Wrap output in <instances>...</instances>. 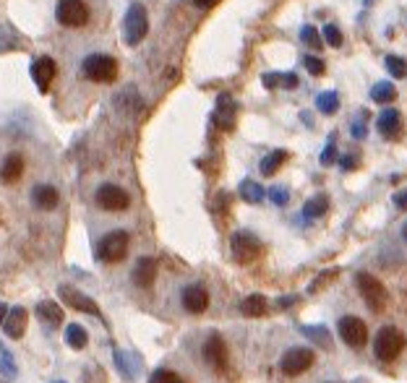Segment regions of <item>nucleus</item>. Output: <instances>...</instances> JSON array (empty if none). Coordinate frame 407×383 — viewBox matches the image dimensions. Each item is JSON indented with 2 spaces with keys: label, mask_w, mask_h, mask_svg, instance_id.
<instances>
[{
  "label": "nucleus",
  "mask_w": 407,
  "mask_h": 383,
  "mask_svg": "<svg viewBox=\"0 0 407 383\" xmlns=\"http://www.w3.org/2000/svg\"><path fill=\"white\" fill-rule=\"evenodd\" d=\"M128 245H130L128 232L113 230V232H107V235H102V238L97 240L95 253L102 264H118V261H123V258L128 255Z\"/></svg>",
  "instance_id": "nucleus-1"
},
{
  "label": "nucleus",
  "mask_w": 407,
  "mask_h": 383,
  "mask_svg": "<svg viewBox=\"0 0 407 383\" xmlns=\"http://www.w3.org/2000/svg\"><path fill=\"white\" fill-rule=\"evenodd\" d=\"M356 287H358V292H360L363 303L371 308L373 313H379V310L387 308L389 295H387V287H384V281L379 279V276H373V274H368V272H358Z\"/></svg>",
  "instance_id": "nucleus-2"
},
{
  "label": "nucleus",
  "mask_w": 407,
  "mask_h": 383,
  "mask_svg": "<svg viewBox=\"0 0 407 383\" xmlns=\"http://www.w3.org/2000/svg\"><path fill=\"white\" fill-rule=\"evenodd\" d=\"M402 349H405V336H402L399 329H394V326L379 329L376 339H373V355H376V360L394 363V360L402 355Z\"/></svg>",
  "instance_id": "nucleus-3"
},
{
  "label": "nucleus",
  "mask_w": 407,
  "mask_h": 383,
  "mask_svg": "<svg viewBox=\"0 0 407 383\" xmlns=\"http://www.w3.org/2000/svg\"><path fill=\"white\" fill-rule=\"evenodd\" d=\"M81 73H84L89 81H95V84H110V81H115V76H118V60L110 58V55L95 52V55L84 58Z\"/></svg>",
  "instance_id": "nucleus-4"
},
{
  "label": "nucleus",
  "mask_w": 407,
  "mask_h": 383,
  "mask_svg": "<svg viewBox=\"0 0 407 383\" xmlns=\"http://www.w3.org/2000/svg\"><path fill=\"white\" fill-rule=\"evenodd\" d=\"M149 32V13L144 6H130L128 13H126V21H123V35H126V44L128 47H136V44L144 42V37Z\"/></svg>",
  "instance_id": "nucleus-5"
},
{
  "label": "nucleus",
  "mask_w": 407,
  "mask_h": 383,
  "mask_svg": "<svg viewBox=\"0 0 407 383\" xmlns=\"http://www.w3.org/2000/svg\"><path fill=\"white\" fill-rule=\"evenodd\" d=\"M230 250H233V258L241 266L253 264L256 258L261 255V240L248 230L235 232L233 240H230Z\"/></svg>",
  "instance_id": "nucleus-6"
},
{
  "label": "nucleus",
  "mask_w": 407,
  "mask_h": 383,
  "mask_svg": "<svg viewBox=\"0 0 407 383\" xmlns=\"http://www.w3.org/2000/svg\"><path fill=\"white\" fill-rule=\"evenodd\" d=\"M55 18L68 29H81L89 24V6L84 0H61L55 8Z\"/></svg>",
  "instance_id": "nucleus-7"
},
{
  "label": "nucleus",
  "mask_w": 407,
  "mask_h": 383,
  "mask_svg": "<svg viewBox=\"0 0 407 383\" xmlns=\"http://www.w3.org/2000/svg\"><path fill=\"white\" fill-rule=\"evenodd\" d=\"M313 363H316L313 349L293 347V349H287L285 355L279 358V370H282L285 375H300V373H305V370H311Z\"/></svg>",
  "instance_id": "nucleus-8"
},
{
  "label": "nucleus",
  "mask_w": 407,
  "mask_h": 383,
  "mask_svg": "<svg viewBox=\"0 0 407 383\" xmlns=\"http://www.w3.org/2000/svg\"><path fill=\"white\" fill-rule=\"evenodd\" d=\"M95 201L104 212H126L130 206V196L121 186H115V183H104V186L97 188Z\"/></svg>",
  "instance_id": "nucleus-9"
},
{
  "label": "nucleus",
  "mask_w": 407,
  "mask_h": 383,
  "mask_svg": "<svg viewBox=\"0 0 407 383\" xmlns=\"http://www.w3.org/2000/svg\"><path fill=\"white\" fill-rule=\"evenodd\" d=\"M337 329H339V339L345 341L350 349L365 347V341H368V329H365V324L358 318V315H342Z\"/></svg>",
  "instance_id": "nucleus-10"
},
{
  "label": "nucleus",
  "mask_w": 407,
  "mask_h": 383,
  "mask_svg": "<svg viewBox=\"0 0 407 383\" xmlns=\"http://www.w3.org/2000/svg\"><path fill=\"white\" fill-rule=\"evenodd\" d=\"M201 358L212 370H225L227 360H230V352H227V344L219 334H209L204 347H201Z\"/></svg>",
  "instance_id": "nucleus-11"
},
{
  "label": "nucleus",
  "mask_w": 407,
  "mask_h": 383,
  "mask_svg": "<svg viewBox=\"0 0 407 383\" xmlns=\"http://www.w3.org/2000/svg\"><path fill=\"white\" fill-rule=\"evenodd\" d=\"M58 295H61V300L66 303V305L73 308V310H78V313H87V315H95V318H102V313H99V308H97L95 300L89 298V295H84L81 290H76V287H71V284H61Z\"/></svg>",
  "instance_id": "nucleus-12"
},
{
  "label": "nucleus",
  "mask_w": 407,
  "mask_h": 383,
  "mask_svg": "<svg viewBox=\"0 0 407 383\" xmlns=\"http://www.w3.org/2000/svg\"><path fill=\"white\" fill-rule=\"evenodd\" d=\"M181 303H183V308H186L188 313L201 315L209 308V290L201 284V281H193V284H188V287L183 290Z\"/></svg>",
  "instance_id": "nucleus-13"
},
{
  "label": "nucleus",
  "mask_w": 407,
  "mask_h": 383,
  "mask_svg": "<svg viewBox=\"0 0 407 383\" xmlns=\"http://www.w3.org/2000/svg\"><path fill=\"white\" fill-rule=\"evenodd\" d=\"M113 363H115V370L126 378V381H136L141 373V355L136 352H126V349H113Z\"/></svg>",
  "instance_id": "nucleus-14"
},
{
  "label": "nucleus",
  "mask_w": 407,
  "mask_h": 383,
  "mask_svg": "<svg viewBox=\"0 0 407 383\" xmlns=\"http://www.w3.org/2000/svg\"><path fill=\"white\" fill-rule=\"evenodd\" d=\"M55 73H58V66H55V60L52 58H37L35 63H32V78H35L37 89L42 94L50 89Z\"/></svg>",
  "instance_id": "nucleus-15"
},
{
  "label": "nucleus",
  "mask_w": 407,
  "mask_h": 383,
  "mask_svg": "<svg viewBox=\"0 0 407 383\" xmlns=\"http://www.w3.org/2000/svg\"><path fill=\"white\" fill-rule=\"evenodd\" d=\"M26 324H29L26 308H8V315H6V321H3L6 336H8V339H21L26 334Z\"/></svg>",
  "instance_id": "nucleus-16"
},
{
  "label": "nucleus",
  "mask_w": 407,
  "mask_h": 383,
  "mask_svg": "<svg viewBox=\"0 0 407 383\" xmlns=\"http://www.w3.org/2000/svg\"><path fill=\"white\" fill-rule=\"evenodd\" d=\"M157 261L154 258H149V255H144V258H139L136 261V266H133V272H130V279H133V284L136 287H152L157 279Z\"/></svg>",
  "instance_id": "nucleus-17"
},
{
  "label": "nucleus",
  "mask_w": 407,
  "mask_h": 383,
  "mask_svg": "<svg viewBox=\"0 0 407 383\" xmlns=\"http://www.w3.org/2000/svg\"><path fill=\"white\" fill-rule=\"evenodd\" d=\"M235 112H238V104L227 97V94H219L217 99V112H214V123L222 130H233L235 128Z\"/></svg>",
  "instance_id": "nucleus-18"
},
{
  "label": "nucleus",
  "mask_w": 407,
  "mask_h": 383,
  "mask_svg": "<svg viewBox=\"0 0 407 383\" xmlns=\"http://www.w3.org/2000/svg\"><path fill=\"white\" fill-rule=\"evenodd\" d=\"M21 175H24V157L16 152L8 154V157L3 159V164H0V183H6V186L18 183Z\"/></svg>",
  "instance_id": "nucleus-19"
},
{
  "label": "nucleus",
  "mask_w": 407,
  "mask_h": 383,
  "mask_svg": "<svg viewBox=\"0 0 407 383\" xmlns=\"http://www.w3.org/2000/svg\"><path fill=\"white\" fill-rule=\"evenodd\" d=\"M376 126H379V133H382L384 138H389V141L402 136V118H399L397 110H382Z\"/></svg>",
  "instance_id": "nucleus-20"
},
{
  "label": "nucleus",
  "mask_w": 407,
  "mask_h": 383,
  "mask_svg": "<svg viewBox=\"0 0 407 383\" xmlns=\"http://www.w3.org/2000/svg\"><path fill=\"white\" fill-rule=\"evenodd\" d=\"M35 313L44 326H52V329H55V326H61L63 321H66L63 308L58 305V303H52V300H42V303H37Z\"/></svg>",
  "instance_id": "nucleus-21"
},
{
  "label": "nucleus",
  "mask_w": 407,
  "mask_h": 383,
  "mask_svg": "<svg viewBox=\"0 0 407 383\" xmlns=\"http://www.w3.org/2000/svg\"><path fill=\"white\" fill-rule=\"evenodd\" d=\"M32 201H35L37 209L52 212V209H58V204H61V193H58V188H52V186H35V190H32Z\"/></svg>",
  "instance_id": "nucleus-22"
},
{
  "label": "nucleus",
  "mask_w": 407,
  "mask_h": 383,
  "mask_svg": "<svg viewBox=\"0 0 407 383\" xmlns=\"http://www.w3.org/2000/svg\"><path fill=\"white\" fill-rule=\"evenodd\" d=\"M269 310V300L264 295H248V298L241 303V315L245 318H261V315Z\"/></svg>",
  "instance_id": "nucleus-23"
},
{
  "label": "nucleus",
  "mask_w": 407,
  "mask_h": 383,
  "mask_svg": "<svg viewBox=\"0 0 407 383\" xmlns=\"http://www.w3.org/2000/svg\"><path fill=\"white\" fill-rule=\"evenodd\" d=\"M298 332L303 334L305 339H311L313 344H319L321 349H332V334L327 326H298Z\"/></svg>",
  "instance_id": "nucleus-24"
},
{
  "label": "nucleus",
  "mask_w": 407,
  "mask_h": 383,
  "mask_svg": "<svg viewBox=\"0 0 407 383\" xmlns=\"http://www.w3.org/2000/svg\"><path fill=\"white\" fill-rule=\"evenodd\" d=\"M241 198L243 201H248V204H261L264 198H267V190L261 188V183H256V180L245 178L241 183Z\"/></svg>",
  "instance_id": "nucleus-25"
},
{
  "label": "nucleus",
  "mask_w": 407,
  "mask_h": 383,
  "mask_svg": "<svg viewBox=\"0 0 407 383\" xmlns=\"http://www.w3.org/2000/svg\"><path fill=\"white\" fill-rule=\"evenodd\" d=\"M287 159V152L285 149H277V152H269L264 159H261V175H267V178H272V175H277V170L285 164Z\"/></svg>",
  "instance_id": "nucleus-26"
},
{
  "label": "nucleus",
  "mask_w": 407,
  "mask_h": 383,
  "mask_svg": "<svg viewBox=\"0 0 407 383\" xmlns=\"http://www.w3.org/2000/svg\"><path fill=\"white\" fill-rule=\"evenodd\" d=\"M371 99L376 104H389L397 99V89L391 81H379V84L371 86Z\"/></svg>",
  "instance_id": "nucleus-27"
},
{
  "label": "nucleus",
  "mask_w": 407,
  "mask_h": 383,
  "mask_svg": "<svg viewBox=\"0 0 407 383\" xmlns=\"http://www.w3.org/2000/svg\"><path fill=\"white\" fill-rule=\"evenodd\" d=\"M66 344H68L71 349H84L89 344V334L87 329L81 324H68V329H66Z\"/></svg>",
  "instance_id": "nucleus-28"
},
{
  "label": "nucleus",
  "mask_w": 407,
  "mask_h": 383,
  "mask_svg": "<svg viewBox=\"0 0 407 383\" xmlns=\"http://www.w3.org/2000/svg\"><path fill=\"white\" fill-rule=\"evenodd\" d=\"M327 209H329V198L324 196V193H319V196H313V198L305 201L303 217H305V219H319V217L327 214Z\"/></svg>",
  "instance_id": "nucleus-29"
},
{
  "label": "nucleus",
  "mask_w": 407,
  "mask_h": 383,
  "mask_svg": "<svg viewBox=\"0 0 407 383\" xmlns=\"http://www.w3.org/2000/svg\"><path fill=\"white\" fill-rule=\"evenodd\" d=\"M316 107H319V112H324V115H334V112L339 110V94L321 92L319 97H316Z\"/></svg>",
  "instance_id": "nucleus-30"
},
{
  "label": "nucleus",
  "mask_w": 407,
  "mask_h": 383,
  "mask_svg": "<svg viewBox=\"0 0 407 383\" xmlns=\"http://www.w3.org/2000/svg\"><path fill=\"white\" fill-rule=\"evenodd\" d=\"M300 42H303L305 47H311V50H321V47H324L321 32L316 29V26H311V24H305L303 29H300Z\"/></svg>",
  "instance_id": "nucleus-31"
},
{
  "label": "nucleus",
  "mask_w": 407,
  "mask_h": 383,
  "mask_svg": "<svg viewBox=\"0 0 407 383\" xmlns=\"http://www.w3.org/2000/svg\"><path fill=\"white\" fill-rule=\"evenodd\" d=\"M0 375H6V378H16L18 375V367H16V360L11 355L8 349H0Z\"/></svg>",
  "instance_id": "nucleus-32"
},
{
  "label": "nucleus",
  "mask_w": 407,
  "mask_h": 383,
  "mask_svg": "<svg viewBox=\"0 0 407 383\" xmlns=\"http://www.w3.org/2000/svg\"><path fill=\"white\" fill-rule=\"evenodd\" d=\"M321 39L329 44V47H342V42H345V37H342V32H339V26H334V24H327L324 29H321Z\"/></svg>",
  "instance_id": "nucleus-33"
},
{
  "label": "nucleus",
  "mask_w": 407,
  "mask_h": 383,
  "mask_svg": "<svg viewBox=\"0 0 407 383\" xmlns=\"http://www.w3.org/2000/svg\"><path fill=\"white\" fill-rule=\"evenodd\" d=\"M384 66H387V71H389L394 78H405L407 76V63L402 58H397V55H387Z\"/></svg>",
  "instance_id": "nucleus-34"
},
{
  "label": "nucleus",
  "mask_w": 407,
  "mask_h": 383,
  "mask_svg": "<svg viewBox=\"0 0 407 383\" xmlns=\"http://www.w3.org/2000/svg\"><path fill=\"white\" fill-rule=\"evenodd\" d=\"M149 383H186L175 370H167V367H159L154 373L149 375Z\"/></svg>",
  "instance_id": "nucleus-35"
},
{
  "label": "nucleus",
  "mask_w": 407,
  "mask_h": 383,
  "mask_svg": "<svg viewBox=\"0 0 407 383\" xmlns=\"http://www.w3.org/2000/svg\"><path fill=\"white\" fill-rule=\"evenodd\" d=\"M267 196L272 198V204L274 206H287L290 204V188L287 186H274L267 190Z\"/></svg>",
  "instance_id": "nucleus-36"
},
{
  "label": "nucleus",
  "mask_w": 407,
  "mask_h": 383,
  "mask_svg": "<svg viewBox=\"0 0 407 383\" xmlns=\"http://www.w3.org/2000/svg\"><path fill=\"white\" fill-rule=\"evenodd\" d=\"M337 276H339V269H327V272L319 274V276L313 279V284L308 287V292H311V295H316L321 287H327V284H329L332 279H337Z\"/></svg>",
  "instance_id": "nucleus-37"
},
{
  "label": "nucleus",
  "mask_w": 407,
  "mask_h": 383,
  "mask_svg": "<svg viewBox=\"0 0 407 383\" xmlns=\"http://www.w3.org/2000/svg\"><path fill=\"white\" fill-rule=\"evenodd\" d=\"M303 66H305V71H308L311 76H324V71H327L324 60H321V58H313V55H305V58H303Z\"/></svg>",
  "instance_id": "nucleus-38"
},
{
  "label": "nucleus",
  "mask_w": 407,
  "mask_h": 383,
  "mask_svg": "<svg viewBox=\"0 0 407 383\" xmlns=\"http://www.w3.org/2000/svg\"><path fill=\"white\" fill-rule=\"evenodd\" d=\"M337 162V146H334V138H332L329 144L324 146V152H321V164L324 167H329V164Z\"/></svg>",
  "instance_id": "nucleus-39"
},
{
  "label": "nucleus",
  "mask_w": 407,
  "mask_h": 383,
  "mask_svg": "<svg viewBox=\"0 0 407 383\" xmlns=\"http://www.w3.org/2000/svg\"><path fill=\"white\" fill-rule=\"evenodd\" d=\"M358 115H360V118L353 123V136H356V138H365V133H368V126H365V118H368V112L360 110Z\"/></svg>",
  "instance_id": "nucleus-40"
},
{
  "label": "nucleus",
  "mask_w": 407,
  "mask_h": 383,
  "mask_svg": "<svg viewBox=\"0 0 407 383\" xmlns=\"http://www.w3.org/2000/svg\"><path fill=\"white\" fill-rule=\"evenodd\" d=\"M358 164H360V157H358V154H345V157H339V167H342V170H356Z\"/></svg>",
  "instance_id": "nucleus-41"
},
{
  "label": "nucleus",
  "mask_w": 407,
  "mask_h": 383,
  "mask_svg": "<svg viewBox=\"0 0 407 383\" xmlns=\"http://www.w3.org/2000/svg\"><path fill=\"white\" fill-rule=\"evenodd\" d=\"M264 86L267 89H279L282 86V73H264Z\"/></svg>",
  "instance_id": "nucleus-42"
},
{
  "label": "nucleus",
  "mask_w": 407,
  "mask_h": 383,
  "mask_svg": "<svg viewBox=\"0 0 407 383\" xmlns=\"http://www.w3.org/2000/svg\"><path fill=\"white\" fill-rule=\"evenodd\" d=\"M391 198H394V206H397L399 212H407V188L405 190H397Z\"/></svg>",
  "instance_id": "nucleus-43"
},
{
  "label": "nucleus",
  "mask_w": 407,
  "mask_h": 383,
  "mask_svg": "<svg viewBox=\"0 0 407 383\" xmlns=\"http://www.w3.org/2000/svg\"><path fill=\"white\" fill-rule=\"evenodd\" d=\"M298 303V295H285V298L277 300V310H287V308H293Z\"/></svg>",
  "instance_id": "nucleus-44"
},
{
  "label": "nucleus",
  "mask_w": 407,
  "mask_h": 383,
  "mask_svg": "<svg viewBox=\"0 0 407 383\" xmlns=\"http://www.w3.org/2000/svg\"><path fill=\"white\" fill-rule=\"evenodd\" d=\"M295 86H298V76L290 73V71L282 73V89H295Z\"/></svg>",
  "instance_id": "nucleus-45"
},
{
  "label": "nucleus",
  "mask_w": 407,
  "mask_h": 383,
  "mask_svg": "<svg viewBox=\"0 0 407 383\" xmlns=\"http://www.w3.org/2000/svg\"><path fill=\"white\" fill-rule=\"evenodd\" d=\"M193 3H196L199 8H212V6H214L217 0H193Z\"/></svg>",
  "instance_id": "nucleus-46"
},
{
  "label": "nucleus",
  "mask_w": 407,
  "mask_h": 383,
  "mask_svg": "<svg viewBox=\"0 0 407 383\" xmlns=\"http://www.w3.org/2000/svg\"><path fill=\"white\" fill-rule=\"evenodd\" d=\"M6 315H8V305L0 303V326H3V321H6Z\"/></svg>",
  "instance_id": "nucleus-47"
},
{
  "label": "nucleus",
  "mask_w": 407,
  "mask_h": 383,
  "mask_svg": "<svg viewBox=\"0 0 407 383\" xmlns=\"http://www.w3.org/2000/svg\"><path fill=\"white\" fill-rule=\"evenodd\" d=\"M402 240H405V243H407V221H405V224H402Z\"/></svg>",
  "instance_id": "nucleus-48"
},
{
  "label": "nucleus",
  "mask_w": 407,
  "mask_h": 383,
  "mask_svg": "<svg viewBox=\"0 0 407 383\" xmlns=\"http://www.w3.org/2000/svg\"><path fill=\"white\" fill-rule=\"evenodd\" d=\"M52 383H66V381H52Z\"/></svg>",
  "instance_id": "nucleus-49"
},
{
  "label": "nucleus",
  "mask_w": 407,
  "mask_h": 383,
  "mask_svg": "<svg viewBox=\"0 0 407 383\" xmlns=\"http://www.w3.org/2000/svg\"><path fill=\"white\" fill-rule=\"evenodd\" d=\"M0 349H3V344H0Z\"/></svg>",
  "instance_id": "nucleus-50"
}]
</instances>
